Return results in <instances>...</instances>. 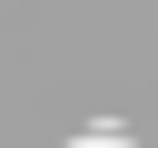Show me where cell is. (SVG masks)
<instances>
[{
    "mask_svg": "<svg viewBox=\"0 0 158 148\" xmlns=\"http://www.w3.org/2000/svg\"><path fill=\"white\" fill-rule=\"evenodd\" d=\"M59 148H138V138H128V128H69Z\"/></svg>",
    "mask_w": 158,
    "mask_h": 148,
    "instance_id": "6da1fadb",
    "label": "cell"
}]
</instances>
